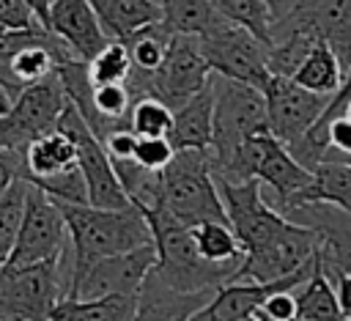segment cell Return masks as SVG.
<instances>
[{
    "label": "cell",
    "mask_w": 351,
    "mask_h": 321,
    "mask_svg": "<svg viewBox=\"0 0 351 321\" xmlns=\"http://www.w3.org/2000/svg\"><path fill=\"white\" fill-rule=\"evenodd\" d=\"M343 115H346V118H348V121H351V102H348V104H346V110H343Z\"/></svg>",
    "instance_id": "43"
},
{
    "label": "cell",
    "mask_w": 351,
    "mask_h": 321,
    "mask_svg": "<svg viewBox=\"0 0 351 321\" xmlns=\"http://www.w3.org/2000/svg\"><path fill=\"white\" fill-rule=\"evenodd\" d=\"M137 296H96V299H60L49 321H132Z\"/></svg>",
    "instance_id": "24"
},
{
    "label": "cell",
    "mask_w": 351,
    "mask_h": 321,
    "mask_svg": "<svg viewBox=\"0 0 351 321\" xmlns=\"http://www.w3.org/2000/svg\"><path fill=\"white\" fill-rule=\"evenodd\" d=\"M66 102L69 99H66L63 85L55 71L47 80L22 88L14 96L11 110L5 115H0V145L11 154L22 156V151L27 148L30 140L55 129Z\"/></svg>",
    "instance_id": "7"
},
{
    "label": "cell",
    "mask_w": 351,
    "mask_h": 321,
    "mask_svg": "<svg viewBox=\"0 0 351 321\" xmlns=\"http://www.w3.org/2000/svg\"><path fill=\"white\" fill-rule=\"evenodd\" d=\"M173 156V145L165 137H137L132 159L148 170H162Z\"/></svg>",
    "instance_id": "34"
},
{
    "label": "cell",
    "mask_w": 351,
    "mask_h": 321,
    "mask_svg": "<svg viewBox=\"0 0 351 321\" xmlns=\"http://www.w3.org/2000/svg\"><path fill=\"white\" fill-rule=\"evenodd\" d=\"M19 173H22V156L19 154H11V151H5L0 145V198L11 187V181L19 178Z\"/></svg>",
    "instance_id": "38"
},
{
    "label": "cell",
    "mask_w": 351,
    "mask_h": 321,
    "mask_svg": "<svg viewBox=\"0 0 351 321\" xmlns=\"http://www.w3.org/2000/svg\"><path fill=\"white\" fill-rule=\"evenodd\" d=\"M197 41H200V52L214 74L252 85L258 91H263V85L269 82L271 74L266 69V44L258 36H252L250 30L225 22L219 30H214Z\"/></svg>",
    "instance_id": "9"
},
{
    "label": "cell",
    "mask_w": 351,
    "mask_h": 321,
    "mask_svg": "<svg viewBox=\"0 0 351 321\" xmlns=\"http://www.w3.org/2000/svg\"><path fill=\"white\" fill-rule=\"evenodd\" d=\"M0 27L3 30H33L44 25L36 19V14L30 11L25 0H0Z\"/></svg>",
    "instance_id": "35"
},
{
    "label": "cell",
    "mask_w": 351,
    "mask_h": 321,
    "mask_svg": "<svg viewBox=\"0 0 351 321\" xmlns=\"http://www.w3.org/2000/svg\"><path fill=\"white\" fill-rule=\"evenodd\" d=\"M329 280L335 285V296H337L343 318H351V272H337Z\"/></svg>",
    "instance_id": "39"
},
{
    "label": "cell",
    "mask_w": 351,
    "mask_h": 321,
    "mask_svg": "<svg viewBox=\"0 0 351 321\" xmlns=\"http://www.w3.org/2000/svg\"><path fill=\"white\" fill-rule=\"evenodd\" d=\"M101 30L110 38H126L134 30L159 22L162 8L154 0H88Z\"/></svg>",
    "instance_id": "22"
},
{
    "label": "cell",
    "mask_w": 351,
    "mask_h": 321,
    "mask_svg": "<svg viewBox=\"0 0 351 321\" xmlns=\"http://www.w3.org/2000/svg\"><path fill=\"white\" fill-rule=\"evenodd\" d=\"M192 233V241H195V250L203 261H211V263H230L239 269L241 263V244L239 239L233 236L230 225L228 222H217V219H208V222H197L189 228Z\"/></svg>",
    "instance_id": "28"
},
{
    "label": "cell",
    "mask_w": 351,
    "mask_h": 321,
    "mask_svg": "<svg viewBox=\"0 0 351 321\" xmlns=\"http://www.w3.org/2000/svg\"><path fill=\"white\" fill-rule=\"evenodd\" d=\"M0 33H3V27H0Z\"/></svg>",
    "instance_id": "47"
},
{
    "label": "cell",
    "mask_w": 351,
    "mask_h": 321,
    "mask_svg": "<svg viewBox=\"0 0 351 321\" xmlns=\"http://www.w3.org/2000/svg\"><path fill=\"white\" fill-rule=\"evenodd\" d=\"M208 74L211 69L200 52V41L192 36H170L162 63L154 71L132 69L126 77V88L134 99L156 96L170 110H176L208 82Z\"/></svg>",
    "instance_id": "6"
},
{
    "label": "cell",
    "mask_w": 351,
    "mask_h": 321,
    "mask_svg": "<svg viewBox=\"0 0 351 321\" xmlns=\"http://www.w3.org/2000/svg\"><path fill=\"white\" fill-rule=\"evenodd\" d=\"M214 5V11L230 22L239 25L244 30H250L252 36H258L263 44H269V33H271V14L266 8L263 0H208Z\"/></svg>",
    "instance_id": "30"
},
{
    "label": "cell",
    "mask_w": 351,
    "mask_h": 321,
    "mask_svg": "<svg viewBox=\"0 0 351 321\" xmlns=\"http://www.w3.org/2000/svg\"><path fill=\"white\" fill-rule=\"evenodd\" d=\"M151 230V241L156 250L154 277L178 294H197V291H217L228 283L236 272L230 263H211L203 261L195 250L192 233L186 225L173 219L162 209H151L143 214Z\"/></svg>",
    "instance_id": "2"
},
{
    "label": "cell",
    "mask_w": 351,
    "mask_h": 321,
    "mask_svg": "<svg viewBox=\"0 0 351 321\" xmlns=\"http://www.w3.org/2000/svg\"><path fill=\"white\" fill-rule=\"evenodd\" d=\"M291 80L296 85L313 91V93H329L332 96L343 82V69H340L335 52L324 41H315Z\"/></svg>",
    "instance_id": "26"
},
{
    "label": "cell",
    "mask_w": 351,
    "mask_h": 321,
    "mask_svg": "<svg viewBox=\"0 0 351 321\" xmlns=\"http://www.w3.org/2000/svg\"><path fill=\"white\" fill-rule=\"evenodd\" d=\"M343 162H351V156H343Z\"/></svg>",
    "instance_id": "45"
},
{
    "label": "cell",
    "mask_w": 351,
    "mask_h": 321,
    "mask_svg": "<svg viewBox=\"0 0 351 321\" xmlns=\"http://www.w3.org/2000/svg\"><path fill=\"white\" fill-rule=\"evenodd\" d=\"M170 121H173V110L156 96H140L129 110V129L137 137H165Z\"/></svg>",
    "instance_id": "32"
},
{
    "label": "cell",
    "mask_w": 351,
    "mask_h": 321,
    "mask_svg": "<svg viewBox=\"0 0 351 321\" xmlns=\"http://www.w3.org/2000/svg\"><path fill=\"white\" fill-rule=\"evenodd\" d=\"M271 25L307 30L335 52L343 74L351 69V0H299L288 16Z\"/></svg>",
    "instance_id": "16"
},
{
    "label": "cell",
    "mask_w": 351,
    "mask_h": 321,
    "mask_svg": "<svg viewBox=\"0 0 351 321\" xmlns=\"http://www.w3.org/2000/svg\"><path fill=\"white\" fill-rule=\"evenodd\" d=\"M318 247L315 230L307 225H299L293 219H285V225L263 244L247 250L241 255L239 269L233 272L230 280H252V283H271L293 269H299Z\"/></svg>",
    "instance_id": "11"
},
{
    "label": "cell",
    "mask_w": 351,
    "mask_h": 321,
    "mask_svg": "<svg viewBox=\"0 0 351 321\" xmlns=\"http://www.w3.org/2000/svg\"><path fill=\"white\" fill-rule=\"evenodd\" d=\"M162 189H159V206L167 211L173 219L181 225L192 228L197 222H228L225 206L219 200L214 176H211V159L208 148H186V151H173L170 162L159 173Z\"/></svg>",
    "instance_id": "4"
},
{
    "label": "cell",
    "mask_w": 351,
    "mask_h": 321,
    "mask_svg": "<svg viewBox=\"0 0 351 321\" xmlns=\"http://www.w3.org/2000/svg\"><path fill=\"white\" fill-rule=\"evenodd\" d=\"M170 36L173 33L162 22H151V25H145V27H140L132 36L118 38V41H123V47L129 52V60H132V69H137V71H154L162 63L165 52H167Z\"/></svg>",
    "instance_id": "29"
},
{
    "label": "cell",
    "mask_w": 351,
    "mask_h": 321,
    "mask_svg": "<svg viewBox=\"0 0 351 321\" xmlns=\"http://www.w3.org/2000/svg\"><path fill=\"white\" fill-rule=\"evenodd\" d=\"M132 71V60L129 52L123 47V41L110 38L90 60H88V77L93 85H112V82H126Z\"/></svg>",
    "instance_id": "31"
},
{
    "label": "cell",
    "mask_w": 351,
    "mask_h": 321,
    "mask_svg": "<svg viewBox=\"0 0 351 321\" xmlns=\"http://www.w3.org/2000/svg\"><path fill=\"white\" fill-rule=\"evenodd\" d=\"M162 25L173 36H192L203 38L225 25V19L214 11L208 0H162Z\"/></svg>",
    "instance_id": "23"
},
{
    "label": "cell",
    "mask_w": 351,
    "mask_h": 321,
    "mask_svg": "<svg viewBox=\"0 0 351 321\" xmlns=\"http://www.w3.org/2000/svg\"><path fill=\"white\" fill-rule=\"evenodd\" d=\"M11 102H14V99H11V93L0 85V115H5V112L11 110Z\"/></svg>",
    "instance_id": "42"
},
{
    "label": "cell",
    "mask_w": 351,
    "mask_h": 321,
    "mask_svg": "<svg viewBox=\"0 0 351 321\" xmlns=\"http://www.w3.org/2000/svg\"><path fill=\"white\" fill-rule=\"evenodd\" d=\"M156 263V250L140 244L134 250L107 255L93 261L69 288L71 299H96V296H137L143 280Z\"/></svg>",
    "instance_id": "12"
},
{
    "label": "cell",
    "mask_w": 351,
    "mask_h": 321,
    "mask_svg": "<svg viewBox=\"0 0 351 321\" xmlns=\"http://www.w3.org/2000/svg\"><path fill=\"white\" fill-rule=\"evenodd\" d=\"M58 206L66 222L69 255H71L69 288L93 261L134 250L140 244H151L148 222L134 206L129 209H96L90 203H58Z\"/></svg>",
    "instance_id": "1"
},
{
    "label": "cell",
    "mask_w": 351,
    "mask_h": 321,
    "mask_svg": "<svg viewBox=\"0 0 351 321\" xmlns=\"http://www.w3.org/2000/svg\"><path fill=\"white\" fill-rule=\"evenodd\" d=\"M47 30L60 38L74 58L85 63L110 41L88 0H52L47 14Z\"/></svg>",
    "instance_id": "18"
},
{
    "label": "cell",
    "mask_w": 351,
    "mask_h": 321,
    "mask_svg": "<svg viewBox=\"0 0 351 321\" xmlns=\"http://www.w3.org/2000/svg\"><path fill=\"white\" fill-rule=\"evenodd\" d=\"M25 3H27L30 11L36 14V19L47 27V14H49V3H52V0H25Z\"/></svg>",
    "instance_id": "41"
},
{
    "label": "cell",
    "mask_w": 351,
    "mask_h": 321,
    "mask_svg": "<svg viewBox=\"0 0 351 321\" xmlns=\"http://www.w3.org/2000/svg\"><path fill=\"white\" fill-rule=\"evenodd\" d=\"M266 3V8H269V14H271V19L277 22V19H282V16H288L291 11H293V5L299 3V0H263Z\"/></svg>",
    "instance_id": "40"
},
{
    "label": "cell",
    "mask_w": 351,
    "mask_h": 321,
    "mask_svg": "<svg viewBox=\"0 0 351 321\" xmlns=\"http://www.w3.org/2000/svg\"><path fill=\"white\" fill-rule=\"evenodd\" d=\"M154 3H162V0H154Z\"/></svg>",
    "instance_id": "46"
},
{
    "label": "cell",
    "mask_w": 351,
    "mask_h": 321,
    "mask_svg": "<svg viewBox=\"0 0 351 321\" xmlns=\"http://www.w3.org/2000/svg\"><path fill=\"white\" fill-rule=\"evenodd\" d=\"M318 261V247L315 252L291 274L271 280V283H252V280H228L222 283L186 321H241L255 316V310L261 307V302L271 294V291H293L299 285L307 283V277L313 274Z\"/></svg>",
    "instance_id": "13"
},
{
    "label": "cell",
    "mask_w": 351,
    "mask_h": 321,
    "mask_svg": "<svg viewBox=\"0 0 351 321\" xmlns=\"http://www.w3.org/2000/svg\"><path fill=\"white\" fill-rule=\"evenodd\" d=\"M25 189H27V181L25 178H14L11 187L0 198V266H5V261H8L11 250H14L16 228H19V219H22Z\"/></svg>",
    "instance_id": "33"
},
{
    "label": "cell",
    "mask_w": 351,
    "mask_h": 321,
    "mask_svg": "<svg viewBox=\"0 0 351 321\" xmlns=\"http://www.w3.org/2000/svg\"><path fill=\"white\" fill-rule=\"evenodd\" d=\"M241 321H261L258 316H250V318H241Z\"/></svg>",
    "instance_id": "44"
},
{
    "label": "cell",
    "mask_w": 351,
    "mask_h": 321,
    "mask_svg": "<svg viewBox=\"0 0 351 321\" xmlns=\"http://www.w3.org/2000/svg\"><path fill=\"white\" fill-rule=\"evenodd\" d=\"M261 93L266 104L269 132L282 145H293L296 140H302L329 102V93H313L296 85L291 77H269Z\"/></svg>",
    "instance_id": "14"
},
{
    "label": "cell",
    "mask_w": 351,
    "mask_h": 321,
    "mask_svg": "<svg viewBox=\"0 0 351 321\" xmlns=\"http://www.w3.org/2000/svg\"><path fill=\"white\" fill-rule=\"evenodd\" d=\"M280 214L315 230L326 277L337 272H351V211L329 203H299Z\"/></svg>",
    "instance_id": "15"
},
{
    "label": "cell",
    "mask_w": 351,
    "mask_h": 321,
    "mask_svg": "<svg viewBox=\"0 0 351 321\" xmlns=\"http://www.w3.org/2000/svg\"><path fill=\"white\" fill-rule=\"evenodd\" d=\"M208 88H211V145H208V159L211 170L225 165L236 148L250 140L252 134L269 132L266 123V104L263 93L252 85L208 74Z\"/></svg>",
    "instance_id": "5"
},
{
    "label": "cell",
    "mask_w": 351,
    "mask_h": 321,
    "mask_svg": "<svg viewBox=\"0 0 351 321\" xmlns=\"http://www.w3.org/2000/svg\"><path fill=\"white\" fill-rule=\"evenodd\" d=\"M134 143H137V134L132 129H115V132H110L101 140V145L110 154V159H126V156H132Z\"/></svg>",
    "instance_id": "37"
},
{
    "label": "cell",
    "mask_w": 351,
    "mask_h": 321,
    "mask_svg": "<svg viewBox=\"0 0 351 321\" xmlns=\"http://www.w3.org/2000/svg\"><path fill=\"white\" fill-rule=\"evenodd\" d=\"M112 162V170L118 176V184L123 189V195L129 198V203L145 214L151 209L159 206V189H162V178L159 173L162 170H148L143 165H137L132 156L126 159H110Z\"/></svg>",
    "instance_id": "27"
},
{
    "label": "cell",
    "mask_w": 351,
    "mask_h": 321,
    "mask_svg": "<svg viewBox=\"0 0 351 321\" xmlns=\"http://www.w3.org/2000/svg\"><path fill=\"white\" fill-rule=\"evenodd\" d=\"M299 203H329L351 211V162H343V159L318 162L313 167V181L299 195H293L280 211Z\"/></svg>",
    "instance_id": "21"
},
{
    "label": "cell",
    "mask_w": 351,
    "mask_h": 321,
    "mask_svg": "<svg viewBox=\"0 0 351 321\" xmlns=\"http://www.w3.org/2000/svg\"><path fill=\"white\" fill-rule=\"evenodd\" d=\"M293 302H296V321H343L335 285L321 266V252H318L313 274L307 277L302 291L293 296Z\"/></svg>",
    "instance_id": "25"
},
{
    "label": "cell",
    "mask_w": 351,
    "mask_h": 321,
    "mask_svg": "<svg viewBox=\"0 0 351 321\" xmlns=\"http://www.w3.org/2000/svg\"><path fill=\"white\" fill-rule=\"evenodd\" d=\"M66 222L60 214V206L47 198L38 187L27 184L25 203H22V219L16 228L14 250L5 261V266H22V263H38L47 258H55L66 247Z\"/></svg>",
    "instance_id": "10"
},
{
    "label": "cell",
    "mask_w": 351,
    "mask_h": 321,
    "mask_svg": "<svg viewBox=\"0 0 351 321\" xmlns=\"http://www.w3.org/2000/svg\"><path fill=\"white\" fill-rule=\"evenodd\" d=\"M71 167H77L74 143L63 132L52 129V132H44V134H38L36 140L27 143V148L22 151V173H19V178H25L27 184H36L41 178L66 173Z\"/></svg>",
    "instance_id": "20"
},
{
    "label": "cell",
    "mask_w": 351,
    "mask_h": 321,
    "mask_svg": "<svg viewBox=\"0 0 351 321\" xmlns=\"http://www.w3.org/2000/svg\"><path fill=\"white\" fill-rule=\"evenodd\" d=\"M58 132H63L77 151V167L85 178V189H88V203L96 209H129V198L123 195L118 176L112 170L110 154L104 151L101 140L90 132V126L82 121V115L74 110L71 102H66L58 123Z\"/></svg>",
    "instance_id": "8"
},
{
    "label": "cell",
    "mask_w": 351,
    "mask_h": 321,
    "mask_svg": "<svg viewBox=\"0 0 351 321\" xmlns=\"http://www.w3.org/2000/svg\"><path fill=\"white\" fill-rule=\"evenodd\" d=\"M71 255L66 247L47 261L0 266V318L3 321H49L52 307L66 299Z\"/></svg>",
    "instance_id": "3"
},
{
    "label": "cell",
    "mask_w": 351,
    "mask_h": 321,
    "mask_svg": "<svg viewBox=\"0 0 351 321\" xmlns=\"http://www.w3.org/2000/svg\"><path fill=\"white\" fill-rule=\"evenodd\" d=\"M255 178L261 181V189H263V198L269 200V206L280 211L293 195H299L313 181V170L299 165L291 156V151L269 132L261 140V156H258Z\"/></svg>",
    "instance_id": "17"
},
{
    "label": "cell",
    "mask_w": 351,
    "mask_h": 321,
    "mask_svg": "<svg viewBox=\"0 0 351 321\" xmlns=\"http://www.w3.org/2000/svg\"><path fill=\"white\" fill-rule=\"evenodd\" d=\"M261 321H293L296 318V302L291 291H271L261 307L255 310Z\"/></svg>",
    "instance_id": "36"
},
{
    "label": "cell",
    "mask_w": 351,
    "mask_h": 321,
    "mask_svg": "<svg viewBox=\"0 0 351 321\" xmlns=\"http://www.w3.org/2000/svg\"><path fill=\"white\" fill-rule=\"evenodd\" d=\"M165 140L173 145V151H186V148L206 151L211 145V88L208 82L195 96H189L184 104L173 110V121H170Z\"/></svg>",
    "instance_id": "19"
}]
</instances>
